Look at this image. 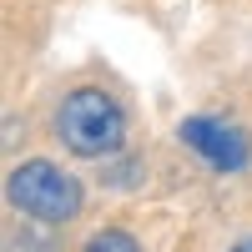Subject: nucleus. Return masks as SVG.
<instances>
[{
    "instance_id": "3",
    "label": "nucleus",
    "mask_w": 252,
    "mask_h": 252,
    "mask_svg": "<svg viewBox=\"0 0 252 252\" xmlns=\"http://www.w3.org/2000/svg\"><path fill=\"white\" fill-rule=\"evenodd\" d=\"M182 146H192V152L212 166V172H242L252 161V141L237 121H222V116H187L177 126Z\"/></svg>"
},
{
    "instance_id": "4",
    "label": "nucleus",
    "mask_w": 252,
    "mask_h": 252,
    "mask_svg": "<svg viewBox=\"0 0 252 252\" xmlns=\"http://www.w3.org/2000/svg\"><path fill=\"white\" fill-rule=\"evenodd\" d=\"M81 252H141V247H136V237H131V232H121V227H106V232H96Z\"/></svg>"
},
{
    "instance_id": "5",
    "label": "nucleus",
    "mask_w": 252,
    "mask_h": 252,
    "mask_svg": "<svg viewBox=\"0 0 252 252\" xmlns=\"http://www.w3.org/2000/svg\"><path fill=\"white\" fill-rule=\"evenodd\" d=\"M227 252H252V237H242V242H232Z\"/></svg>"
},
{
    "instance_id": "1",
    "label": "nucleus",
    "mask_w": 252,
    "mask_h": 252,
    "mask_svg": "<svg viewBox=\"0 0 252 252\" xmlns=\"http://www.w3.org/2000/svg\"><path fill=\"white\" fill-rule=\"evenodd\" d=\"M56 136L66 141V152L101 161V157H116L126 146V111L111 91L101 86H76L61 96L56 106Z\"/></svg>"
},
{
    "instance_id": "2",
    "label": "nucleus",
    "mask_w": 252,
    "mask_h": 252,
    "mask_svg": "<svg viewBox=\"0 0 252 252\" xmlns=\"http://www.w3.org/2000/svg\"><path fill=\"white\" fill-rule=\"evenodd\" d=\"M5 197L15 212H26L46 227H66L71 217H81V182L71 172H61L56 161H20L5 177Z\"/></svg>"
}]
</instances>
